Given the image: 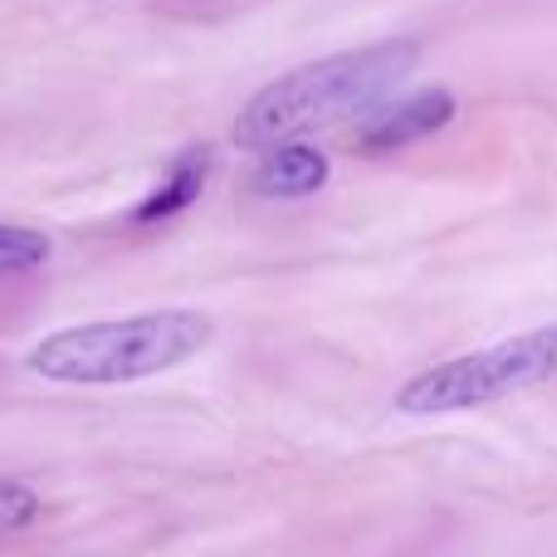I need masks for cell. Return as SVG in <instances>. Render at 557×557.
I'll return each mask as SVG.
<instances>
[{
  "label": "cell",
  "mask_w": 557,
  "mask_h": 557,
  "mask_svg": "<svg viewBox=\"0 0 557 557\" xmlns=\"http://www.w3.org/2000/svg\"><path fill=\"white\" fill-rule=\"evenodd\" d=\"M416 59H421L416 39H382V45L347 49V54H327L318 64L294 69L245 103V113L235 117V143L274 147L298 133H313V127L372 113L411 74Z\"/></svg>",
  "instance_id": "6da1fadb"
},
{
  "label": "cell",
  "mask_w": 557,
  "mask_h": 557,
  "mask_svg": "<svg viewBox=\"0 0 557 557\" xmlns=\"http://www.w3.org/2000/svg\"><path fill=\"white\" fill-rule=\"evenodd\" d=\"M215 333V318L201 308H157V313L74 323L45 333L29 347V372L69 386H117L172 372L196 357Z\"/></svg>",
  "instance_id": "7a4b0ae2"
},
{
  "label": "cell",
  "mask_w": 557,
  "mask_h": 557,
  "mask_svg": "<svg viewBox=\"0 0 557 557\" xmlns=\"http://www.w3.org/2000/svg\"><path fill=\"white\" fill-rule=\"evenodd\" d=\"M553 376H557V323H543L509 337V343L484 347V352H465L431 367V372H416L396 392V411L406 416L474 411V406L529 392V386H543Z\"/></svg>",
  "instance_id": "3957f363"
},
{
  "label": "cell",
  "mask_w": 557,
  "mask_h": 557,
  "mask_svg": "<svg viewBox=\"0 0 557 557\" xmlns=\"http://www.w3.org/2000/svg\"><path fill=\"white\" fill-rule=\"evenodd\" d=\"M455 117V94L450 88H421V94L401 98V103H376V113L362 123L357 133V152L382 157L396 152V147H411L421 137H435L441 127H450Z\"/></svg>",
  "instance_id": "277c9868"
},
{
  "label": "cell",
  "mask_w": 557,
  "mask_h": 557,
  "mask_svg": "<svg viewBox=\"0 0 557 557\" xmlns=\"http://www.w3.org/2000/svg\"><path fill=\"white\" fill-rule=\"evenodd\" d=\"M327 182V157L308 143H274L264 147V162L255 166L250 191L260 196H313Z\"/></svg>",
  "instance_id": "5b68a950"
},
{
  "label": "cell",
  "mask_w": 557,
  "mask_h": 557,
  "mask_svg": "<svg viewBox=\"0 0 557 557\" xmlns=\"http://www.w3.org/2000/svg\"><path fill=\"white\" fill-rule=\"evenodd\" d=\"M206 172H211V152H201V147H191L186 157H176V166L162 176V186H157V191L133 211V225H157V221L182 215L186 206L201 196Z\"/></svg>",
  "instance_id": "8992f818"
},
{
  "label": "cell",
  "mask_w": 557,
  "mask_h": 557,
  "mask_svg": "<svg viewBox=\"0 0 557 557\" xmlns=\"http://www.w3.org/2000/svg\"><path fill=\"white\" fill-rule=\"evenodd\" d=\"M54 255V240L35 225H5L0 221V278L10 274H29Z\"/></svg>",
  "instance_id": "52a82bcc"
},
{
  "label": "cell",
  "mask_w": 557,
  "mask_h": 557,
  "mask_svg": "<svg viewBox=\"0 0 557 557\" xmlns=\"http://www.w3.org/2000/svg\"><path fill=\"white\" fill-rule=\"evenodd\" d=\"M35 513H39V499L25 484L0 480V529H25V523H35Z\"/></svg>",
  "instance_id": "ba28073f"
}]
</instances>
